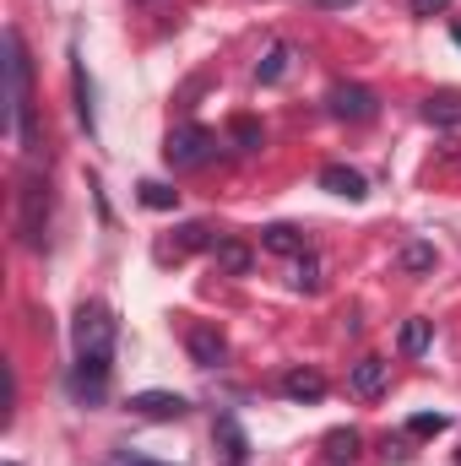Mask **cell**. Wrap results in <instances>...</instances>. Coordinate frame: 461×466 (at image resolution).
Returning <instances> with one entry per match:
<instances>
[{"label":"cell","mask_w":461,"mask_h":466,"mask_svg":"<svg viewBox=\"0 0 461 466\" xmlns=\"http://www.w3.org/2000/svg\"><path fill=\"white\" fill-rule=\"evenodd\" d=\"M27 93H33V60L16 27H5V130L22 136L33 147V125H27Z\"/></svg>","instance_id":"1"},{"label":"cell","mask_w":461,"mask_h":466,"mask_svg":"<svg viewBox=\"0 0 461 466\" xmlns=\"http://www.w3.org/2000/svg\"><path fill=\"white\" fill-rule=\"evenodd\" d=\"M71 348H77V358H109L115 352V315L104 304H82L71 315Z\"/></svg>","instance_id":"2"},{"label":"cell","mask_w":461,"mask_h":466,"mask_svg":"<svg viewBox=\"0 0 461 466\" xmlns=\"http://www.w3.org/2000/svg\"><path fill=\"white\" fill-rule=\"evenodd\" d=\"M44 223H49V179L22 174V190H16V233H22L27 249L44 244Z\"/></svg>","instance_id":"3"},{"label":"cell","mask_w":461,"mask_h":466,"mask_svg":"<svg viewBox=\"0 0 461 466\" xmlns=\"http://www.w3.org/2000/svg\"><path fill=\"white\" fill-rule=\"evenodd\" d=\"M212 152H218V136H212L207 125H179V130H169V141H163L169 168H201V163H212Z\"/></svg>","instance_id":"4"},{"label":"cell","mask_w":461,"mask_h":466,"mask_svg":"<svg viewBox=\"0 0 461 466\" xmlns=\"http://www.w3.org/2000/svg\"><path fill=\"white\" fill-rule=\"evenodd\" d=\"M326 109H332V119H353V125H364V119L380 115V98H374L369 87H358V82H337V87L326 93Z\"/></svg>","instance_id":"5"},{"label":"cell","mask_w":461,"mask_h":466,"mask_svg":"<svg viewBox=\"0 0 461 466\" xmlns=\"http://www.w3.org/2000/svg\"><path fill=\"white\" fill-rule=\"evenodd\" d=\"M104 390H109V358H77V369H71V396L87 401V407H98Z\"/></svg>","instance_id":"6"},{"label":"cell","mask_w":461,"mask_h":466,"mask_svg":"<svg viewBox=\"0 0 461 466\" xmlns=\"http://www.w3.org/2000/svg\"><path fill=\"white\" fill-rule=\"evenodd\" d=\"M130 412H136V418H152V423H174V418L190 412V401H185L179 390H136V396H130Z\"/></svg>","instance_id":"7"},{"label":"cell","mask_w":461,"mask_h":466,"mask_svg":"<svg viewBox=\"0 0 461 466\" xmlns=\"http://www.w3.org/2000/svg\"><path fill=\"white\" fill-rule=\"evenodd\" d=\"M385 380H391V363H385V358H358V363L347 369V390H353L358 401H374V396L385 390Z\"/></svg>","instance_id":"8"},{"label":"cell","mask_w":461,"mask_h":466,"mask_svg":"<svg viewBox=\"0 0 461 466\" xmlns=\"http://www.w3.org/2000/svg\"><path fill=\"white\" fill-rule=\"evenodd\" d=\"M185 348H190V358H196L201 369H218V363L229 358V337H223L218 326H190V331H185Z\"/></svg>","instance_id":"9"},{"label":"cell","mask_w":461,"mask_h":466,"mask_svg":"<svg viewBox=\"0 0 461 466\" xmlns=\"http://www.w3.org/2000/svg\"><path fill=\"white\" fill-rule=\"evenodd\" d=\"M293 60H299V49L277 38V44H271V49L261 55V66H255V82H261V87H277V82H282V76L293 71Z\"/></svg>","instance_id":"10"},{"label":"cell","mask_w":461,"mask_h":466,"mask_svg":"<svg viewBox=\"0 0 461 466\" xmlns=\"http://www.w3.org/2000/svg\"><path fill=\"white\" fill-rule=\"evenodd\" d=\"M282 396L288 401H321L326 396V374L321 369H288L282 374Z\"/></svg>","instance_id":"11"},{"label":"cell","mask_w":461,"mask_h":466,"mask_svg":"<svg viewBox=\"0 0 461 466\" xmlns=\"http://www.w3.org/2000/svg\"><path fill=\"white\" fill-rule=\"evenodd\" d=\"M321 185H326L332 196L364 201V174H358V168H347V163H326V168H321Z\"/></svg>","instance_id":"12"},{"label":"cell","mask_w":461,"mask_h":466,"mask_svg":"<svg viewBox=\"0 0 461 466\" xmlns=\"http://www.w3.org/2000/svg\"><path fill=\"white\" fill-rule=\"evenodd\" d=\"M435 244L429 238H413V244H402V255H396V266L407 271V277H424V271H435Z\"/></svg>","instance_id":"13"},{"label":"cell","mask_w":461,"mask_h":466,"mask_svg":"<svg viewBox=\"0 0 461 466\" xmlns=\"http://www.w3.org/2000/svg\"><path fill=\"white\" fill-rule=\"evenodd\" d=\"M424 119L429 125H461V93H429L424 98Z\"/></svg>","instance_id":"14"},{"label":"cell","mask_w":461,"mask_h":466,"mask_svg":"<svg viewBox=\"0 0 461 466\" xmlns=\"http://www.w3.org/2000/svg\"><path fill=\"white\" fill-rule=\"evenodd\" d=\"M212 260H218V271H229V277H244V271H250V249H244L239 238H218V244H212Z\"/></svg>","instance_id":"15"},{"label":"cell","mask_w":461,"mask_h":466,"mask_svg":"<svg viewBox=\"0 0 461 466\" xmlns=\"http://www.w3.org/2000/svg\"><path fill=\"white\" fill-rule=\"evenodd\" d=\"M261 244H266L271 255H304V233L288 228V223H271V228L261 233Z\"/></svg>","instance_id":"16"},{"label":"cell","mask_w":461,"mask_h":466,"mask_svg":"<svg viewBox=\"0 0 461 466\" xmlns=\"http://www.w3.org/2000/svg\"><path fill=\"white\" fill-rule=\"evenodd\" d=\"M358 445H364V434H358V429H332V434H326V461H332V466L353 461V456H358Z\"/></svg>","instance_id":"17"},{"label":"cell","mask_w":461,"mask_h":466,"mask_svg":"<svg viewBox=\"0 0 461 466\" xmlns=\"http://www.w3.org/2000/svg\"><path fill=\"white\" fill-rule=\"evenodd\" d=\"M429 320H402V331H396V348H402V358H418V352H429Z\"/></svg>","instance_id":"18"},{"label":"cell","mask_w":461,"mask_h":466,"mask_svg":"<svg viewBox=\"0 0 461 466\" xmlns=\"http://www.w3.org/2000/svg\"><path fill=\"white\" fill-rule=\"evenodd\" d=\"M293 288H299V293H315V288H321V260H315L310 249H304L299 266H293Z\"/></svg>","instance_id":"19"},{"label":"cell","mask_w":461,"mask_h":466,"mask_svg":"<svg viewBox=\"0 0 461 466\" xmlns=\"http://www.w3.org/2000/svg\"><path fill=\"white\" fill-rule=\"evenodd\" d=\"M179 201V190H169V185H158V179H147L141 185V207H152V212H169Z\"/></svg>","instance_id":"20"},{"label":"cell","mask_w":461,"mask_h":466,"mask_svg":"<svg viewBox=\"0 0 461 466\" xmlns=\"http://www.w3.org/2000/svg\"><path fill=\"white\" fill-rule=\"evenodd\" d=\"M446 429H451L446 412H418V418L407 423V434H418V440H435V434H446Z\"/></svg>","instance_id":"21"},{"label":"cell","mask_w":461,"mask_h":466,"mask_svg":"<svg viewBox=\"0 0 461 466\" xmlns=\"http://www.w3.org/2000/svg\"><path fill=\"white\" fill-rule=\"evenodd\" d=\"M233 141H239V152H255L261 147V125L255 119H233Z\"/></svg>","instance_id":"22"},{"label":"cell","mask_w":461,"mask_h":466,"mask_svg":"<svg viewBox=\"0 0 461 466\" xmlns=\"http://www.w3.org/2000/svg\"><path fill=\"white\" fill-rule=\"evenodd\" d=\"M201 244H207V228H201V223L174 228V249H201Z\"/></svg>","instance_id":"23"},{"label":"cell","mask_w":461,"mask_h":466,"mask_svg":"<svg viewBox=\"0 0 461 466\" xmlns=\"http://www.w3.org/2000/svg\"><path fill=\"white\" fill-rule=\"evenodd\" d=\"M218 434H223V440H229V456H233V461H244V456H250V445H244V434H239V429H233L229 418H223V423H218Z\"/></svg>","instance_id":"24"},{"label":"cell","mask_w":461,"mask_h":466,"mask_svg":"<svg viewBox=\"0 0 461 466\" xmlns=\"http://www.w3.org/2000/svg\"><path fill=\"white\" fill-rule=\"evenodd\" d=\"M451 0H413V16H440Z\"/></svg>","instance_id":"25"},{"label":"cell","mask_w":461,"mask_h":466,"mask_svg":"<svg viewBox=\"0 0 461 466\" xmlns=\"http://www.w3.org/2000/svg\"><path fill=\"white\" fill-rule=\"evenodd\" d=\"M109 466H158V461H136V456H115Z\"/></svg>","instance_id":"26"},{"label":"cell","mask_w":461,"mask_h":466,"mask_svg":"<svg viewBox=\"0 0 461 466\" xmlns=\"http://www.w3.org/2000/svg\"><path fill=\"white\" fill-rule=\"evenodd\" d=\"M321 5H353V0H321Z\"/></svg>","instance_id":"27"},{"label":"cell","mask_w":461,"mask_h":466,"mask_svg":"<svg viewBox=\"0 0 461 466\" xmlns=\"http://www.w3.org/2000/svg\"><path fill=\"white\" fill-rule=\"evenodd\" d=\"M456 44H461V27H456Z\"/></svg>","instance_id":"28"},{"label":"cell","mask_w":461,"mask_h":466,"mask_svg":"<svg viewBox=\"0 0 461 466\" xmlns=\"http://www.w3.org/2000/svg\"><path fill=\"white\" fill-rule=\"evenodd\" d=\"M456 466H461V451H456Z\"/></svg>","instance_id":"29"},{"label":"cell","mask_w":461,"mask_h":466,"mask_svg":"<svg viewBox=\"0 0 461 466\" xmlns=\"http://www.w3.org/2000/svg\"><path fill=\"white\" fill-rule=\"evenodd\" d=\"M11 466H16V461H11Z\"/></svg>","instance_id":"30"}]
</instances>
